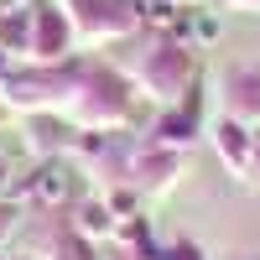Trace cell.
<instances>
[{
    "mask_svg": "<svg viewBox=\"0 0 260 260\" xmlns=\"http://www.w3.org/2000/svg\"><path fill=\"white\" fill-rule=\"evenodd\" d=\"M62 187H68V177H62L57 167H47V172L37 177V187H31V192H37L42 203H57V198H62Z\"/></svg>",
    "mask_w": 260,
    "mask_h": 260,
    "instance_id": "1",
    "label": "cell"
}]
</instances>
